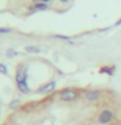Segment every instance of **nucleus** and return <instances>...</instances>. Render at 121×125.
Returning a JSON list of instances; mask_svg holds the SVG:
<instances>
[{"mask_svg": "<svg viewBox=\"0 0 121 125\" xmlns=\"http://www.w3.org/2000/svg\"><path fill=\"white\" fill-rule=\"evenodd\" d=\"M16 85H17L18 90L23 94H29L30 87L27 85V73L26 68L23 65L17 66V72H16Z\"/></svg>", "mask_w": 121, "mask_h": 125, "instance_id": "nucleus-1", "label": "nucleus"}, {"mask_svg": "<svg viewBox=\"0 0 121 125\" xmlns=\"http://www.w3.org/2000/svg\"><path fill=\"white\" fill-rule=\"evenodd\" d=\"M112 120H113V112H112V109H109V108L103 109V111L99 113V116H98V123L100 125H107V124L111 123Z\"/></svg>", "mask_w": 121, "mask_h": 125, "instance_id": "nucleus-2", "label": "nucleus"}, {"mask_svg": "<svg viewBox=\"0 0 121 125\" xmlns=\"http://www.w3.org/2000/svg\"><path fill=\"white\" fill-rule=\"evenodd\" d=\"M78 98V93L74 89H64L60 93V100L62 102H73Z\"/></svg>", "mask_w": 121, "mask_h": 125, "instance_id": "nucleus-3", "label": "nucleus"}, {"mask_svg": "<svg viewBox=\"0 0 121 125\" xmlns=\"http://www.w3.org/2000/svg\"><path fill=\"white\" fill-rule=\"evenodd\" d=\"M55 87H56V82L51 81V82H48V83H44L43 86H40V87L37 90V93L38 94H48L51 91H53Z\"/></svg>", "mask_w": 121, "mask_h": 125, "instance_id": "nucleus-4", "label": "nucleus"}, {"mask_svg": "<svg viewBox=\"0 0 121 125\" xmlns=\"http://www.w3.org/2000/svg\"><path fill=\"white\" fill-rule=\"evenodd\" d=\"M48 9V4L46 3H34L31 7H29V12H44Z\"/></svg>", "mask_w": 121, "mask_h": 125, "instance_id": "nucleus-5", "label": "nucleus"}, {"mask_svg": "<svg viewBox=\"0 0 121 125\" xmlns=\"http://www.w3.org/2000/svg\"><path fill=\"white\" fill-rule=\"evenodd\" d=\"M85 98L87 102H96L100 98V93L98 90H89V91H86Z\"/></svg>", "mask_w": 121, "mask_h": 125, "instance_id": "nucleus-6", "label": "nucleus"}, {"mask_svg": "<svg viewBox=\"0 0 121 125\" xmlns=\"http://www.w3.org/2000/svg\"><path fill=\"white\" fill-rule=\"evenodd\" d=\"M113 72H115V66H103V68H100V73H107L109 76H112Z\"/></svg>", "mask_w": 121, "mask_h": 125, "instance_id": "nucleus-7", "label": "nucleus"}, {"mask_svg": "<svg viewBox=\"0 0 121 125\" xmlns=\"http://www.w3.org/2000/svg\"><path fill=\"white\" fill-rule=\"evenodd\" d=\"M25 51H26V52H30V53H39V52H40V50H39L38 47H34V46L25 47Z\"/></svg>", "mask_w": 121, "mask_h": 125, "instance_id": "nucleus-8", "label": "nucleus"}, {"mask_svg": "<svg viewBox=\"0 0 121 125\" xmlns=\"http://www.w3.org/2000/svg\"><path fill=\"white\" fill-rule=\"evenodd\" d=\"M8 33H12L10 27H0V34H8Z\"/></svg>", "mask_w": 121, "mask_h": 125, "instance_id": "nucleus-9", "label": "nucleus"}, {"mask_svg": "<svg viewBox=\"0 0 121 125\" xmlns=\"http://www.w3.org/2000/svg\"><path fill=\"white\" fill-rule=\"evenodd\" d=\"M0 73L3 74H8V68L4 64H0Z\"/></svg>", "mask_w": 121, "mask_h": 125, "instance_id": "nucleus-10", "label": "nucleus"}, {"mask_svg": "<svg viewBox=\"0 0 121 125\" xmlns=\"http://www.w3.org/2000/svg\"><path fill=\"white\" fill-rule=\"evenodd\" d=\"M55 38H60V39H62V41H70V38H69V37H65V35H60V34L55 35Z\"/></svg>", "mask_w": 121, "mask_h": 125, "instance_id": "nucleus-11", "label": "nucleus"}, {"mask_svg": "<svg viewBox=\"0 0 121 125\" xmlns=\"http://www.w3.org/2000/svg\"><path fill=\"white\" fill-rule=\"evenodd\" d=\"M18 104H20V100H13V102L9 104V107H10V108H16Z\"/></svg>", "mask_w": 121, "mask_h": 125, "instance_id": "nucleus-12", "label": "nucleus"}, {"mask_svg": "<svg viewBox=\"0 0 121 125\" xmlns=\"http://www.w3.org/2000/svg\"><path fill=\"white\" fill-rule=\"evenodd\" d=\"M51 1V0H33V3H46V4H48Z\"/></svg>", "mask_w": 121, "mask_h": 125, "instance_id": "nucleus-13", "label": "nucleus"}, {"mask_svg": "<svg viewBox=\"0 0 121 125\" xmlns=\"http://www.w3.org/2000/svg\"><path fill=\"white\" fill-rule=\"evenodd\" d=\"M116 26H119V25H121V17H120V20H117V22L115 23Z\"/></svg>", "mask_w": 121, "mask_h": 125, "instance_id": "nucleus-14", "label": "nucleus"}, {"mask_svg": "<svg viewBox=\"0 0 121 125\" xmlns=\"http://www.w3.org/2000/svg\"><path fill=\"white\" fill-rule=\"evenodd\" d=\"M13 55H16V53H13L12 51H8V56H13Z\"/></svg>", "mask_w": 121, "mask_h": 125, "instance_id": "nucleus-15", "label": "nucleus"}, {"mask_svg": "<svg viewBox=\"0 0 121 125\" xmlns=\"http://www.w3.org/2000/svg\"><path fill=\"white\" fill-rule=\"evenodd\" d=\"M69 1H70V0H60V3H64V4L65 3H69Z\"/></svg>", "mask_w": 121, "mask_h": 125, "instance_id": "nucleus-16", "label": "nucleus"}]
</instances>
